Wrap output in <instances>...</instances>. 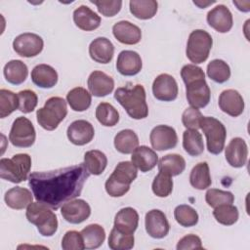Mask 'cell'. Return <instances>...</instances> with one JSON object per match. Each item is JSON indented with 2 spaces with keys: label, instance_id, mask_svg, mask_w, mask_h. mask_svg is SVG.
<instances>
[{
  "label": "cell",
  "instance_id": "cell-1",
  "mask_svg": "<svg viewBox=\"0 0 250 250\" xmlns=\"http://www.w3.org/2000/svg\"><path fill=\"white\" fill-rule=\"evenodd\" d=\"M89 175L81 163L48 172H33L28 177V185L38 202L56 210L80 195Z\"/></svg>",
  "mask_w": 250,
  "mask_h": 250
},
{
  "label": "cell",
  "instance_id": "cell-2",
  "mask_svg": "<svg viewBox=\"0 0 250 250\" xmlns=\"http://www.w3.org/2000/svg\"><path fill=\"white\" fill-rule=\"evenodd\" d=\"M114 99L133 119H144L148 115L146 90L143 85L128 83L114 92Z\"/></svg>",
  "mask_w": 250,
  "mask_h": 250
},
{
  "label": "cell",
  "instance_id": "cell-3",
  "mask_svg": "<svg viewBox=\"0 0 250 250\" xmlns=\"http://www.w3.org/2000/svg\"><path fill=\"white\" fill-rule=\"evenodd\" d=\"M137 167L132 162H119L105 182L104 188L106 192L112 197L125 195L129 191L130 185L137 178Z\"/></svg>",
  "mask_w": 250,
  "mask_h": 250
},
{
  "label": "cell",
  "instance_id": "cell-4",
  "mask_svg": "<svg viewBox=\"0 0 250 250\" xmlns=\"http://www.w3.org/2000/svg\"><path fill=\"white\" fill-rule=\"evenodd\" d=\"M26 219L35 225L39 233L43 236H52L58 229V219L56 214L44 203L32 202L27 206Z\"/></svg>",
  "mask_w": 250,
  "mask_h": 250
},
{
  "label": "cell",
  "instance_id": "cell-5",
  "mask_svg": "<svg viewBox=\"0 0 250 250\" xmlns=\"http://www.w3.org/2000/svg\"><path fill=\"white\" fill-rule=\"evenodd\" d=\"M67 114L66 102L61 97L48 99L43 107L36 112L38 124L47 131L55 130Z\"/></svg>",
  "mask_w": 250,
  "mask_h": 250
},
{
  "label": "cell",
  "instance_id": "cell-6",
  "mask_svg": "<svg viewBox=\"0 0 250 250\" xmlns=\"http://www.w3.org/2000/svg\"><path fill=\"white\" fill-rule=\"evenodd\" d=\"M30 169L31 157L26 153L15 154L12 158L0 160V177L14 184L25 181Z\"/></svg>",
  "mask_w": 250,
  "mask_h": 250
},
{
  "label": "cell",
  "instance_id": "cell-7",
  "mask_svg": "<svg viewBox=\"0 0 250 250\" xmlns=\"http://www.w3.org/2000/svg\"><path fill=\"white\" fill-rule=\"evenodd\" d=\"M212 45L213 39L207 31L195 29L188 36L186 55L191 62L202 63L208 59Z\"/></svg>",
  "mask_w": 250,
  "mask_h": 250
},
{
  "label": "cell",
  "instance_id": "cell-8",
  "mask_svg": "<svg viewBox=\"0 0 250 250\" xmlns=\"http://www.w3.org/2000/svg\"><path fill=\"white\" fill-rule=\"evenodd\" d=\"M200 128L206 137L208 151L212 154L221 153L225 147L227 138V130L224 124L212 116H203Z\"/></svg>",
  "mask_w": 250,
  "mask_h": 250
},
{
  "label": "cell",
  "instance_id": "cell-9",
  "mask_svg": "<svg viewBox=\"0 0 250 250\" xmlns=\"http://www.w3.org/2000/svg\"><path fill=\"white\" fill-rule=\"evenodd\" d=\"M36 138V132L29 119L20 116L15 119L9 134V141L17 147L31 146Z\"/></svg>",
  "mask_w": 250,
  "mask_h": 250
},
{
  "label": "cell",
  "instance_id": "cell-10",
  "mask_svg": "<svg viewBox=\"0 0 250 250\" xmlns=\"http://www.w3.org/2000/svg\"><path fill=\"white\" fill-rule=\"evenodd\" d=\"M43 47V39L38 34L31 32L21 33L13 41L14 51L23 58H32L39 55Z\"/></svg>",
  "mask_w": 250,
  "mask_h": 250
},
{
  "label": "cell",
  "instance_id": "cell-11",
  "mask_svg": "<svg viewBox=\"0 0 250 250\" xmlns=\"http://www.w3.org/2000/svg\"><path fill=\"white\" fill-rule=\"evenodd\" d=\"M151 146L156 150H167L174 148L178 143V136L175 129L168 125L154 127L149 135Z\"/></svg>",
  "mask_w": 250,
  "mask_h": 250
},
{
  "label": "cell",
  "instance_id": "cell-12",
  "mask_svg": "<svg viewBox=\"0 0 250 250\" xmlns=\"http://www.w3.org/2000/svg\"><path fill=\"white\" fill-rule=\"evenodd\" d=\"M178 84L175 78L167 73L159 74L152 83L153 96L163 102H172L178 97Z\"/></svg>",
  "mask_w": 250,
  "mask_h": 250
},
{
  "label": "cell",
  "instance_id": "cell-13",
  "mask_svg": "<svg viewBox=\"0 0 250 250\" xmlns=\"http://www.w3.org/2000/svg\"><path fill=\"white\" fill-rule=\"evenodd\" d=\"M61 214L70 224H80L91 215L90 205L83 199H72L62 205Z\"/></svg>",
  "mask_w": 250,
  "mask_h": 250
},
{
  "label": "cell",
  "instance_id": "cell-14",
  "mask_svg": "<svg viewBox=\"0 0 250 250\" xmlns=\"http://www.w3.org/2000/svg\"><path fill=\"white\" fill-rule=\"evenodd\" d=\"M186 96L190 106L202 108L209 104L211 91L205 79H199L186 85Z\"/></svg>",
  "mask_w": 250,
  "mask_h": 250
},
{
  "label": "cell",
  "instance_id": "cell-15",
  "mask_svg": "<svg viewBox=\"0 0 250 250\" xmlns=\"http://www.w3.org/2000/svg\"><path fill=\"white\" fill-rule=\"evenodd\" d=\"M145 225L147 234L157 239L165 237L170 229L166 215L158 209H152L146 214Z\"/></svg>",
  "mask_w": 250,
  "mask_h": 250
},
{
  "label": "cell",
  "instance_id": "cell-16",
  "mask_svg": "<svg viewBox=\"0 0 250 250\" xmlns=\"http://www.w3.org/2000/svg\"><path fill=\"white\" fill-rule=\"evenodd\" d=\"M206 19L208 24L220 33L229 32L233 24L232 15L229 9L223 4L217 5L210 10Z\"/></svg>",
  "mask_w": 250,
  "mask_h": 250
},
{
  "label": "cell",
  "instance_id": "cell-17",
  "mask_svg": "<svg viewBox=\"0 0 250 250\" xmlns=\"http://www.w3.org/2000/svg\"><path fill=\"white\" fill-rule=\"evenodd\" d=\"M66 135L70 143L75 146H84L89 144L95 135L93 125L87 120H75L68 127Z\"/></svg>",
  "mask_w": 250,
  "mask_h": 250
},
{
  "label": "cell",
  "instance_id": "cell-18",
  "mask_svg": "<svg viewBox=\"0 0 250 250\" xmlns=\"http://www.w3.org/2000/svg\"><path fill=\"white\" fill-rule=\"evenodd\" d=\"M225 156L228 163L234 167H243L248 158V147L242 138H233L225 149Z\"/></svg>",
  "mask_w": 250,
  "mask_h": 250
},
{
  "label": "cell",
  "instance_id": "cell-19",
  "mask_svg": "<svg viewBox=\"0 0 250 250\" xmlns=\"http://www.w3.org/2000/svg\"><path fill=\"white\" fill-rule=\"evenodd\" d=\"M219 106L225 113L232 117H237L244 110V101L236 90L228 89L220 94Z\"/></svg>",
  "mask_w": 250,
  "mask_h": 250
},
{
  "label": "cell",
  "instance_id": "cell-20",
  "mask_svg": "<svg viewBox=\"0 0 250 250\" xmlns=\"http://www.w3.org/2000/svg\"><path fill=\"white\" fill-rule=\"evenodd\" d=\"M143 66L141 56L131 50H124L119 53L116 61V69L124 76L138 74Z\"/></svg>",
  "mask_w": 250,
  "mask_h": 250
},
{
  "label": "cell",
  "instance_id": "cell-21",
  "mask_svg": "<svg viewBox=\"0 0 250 250\" xmlns=\"http://www.w3.org/2000/svg\"><path fill=\"white\" fill-rule=\"evenodd\" d=\"M112 33L116 40L122 44L135 45L142 39V31L139 26L128 21H120L112 26Z\"/></svg>",
  "mask_w": 250,
  "mask_h": 250
},
{
  "label": "cell",
  "instance_id": "cell-22",
  "mask_svg": "<svg viewBox=\"0 0 250 250\" xmlns=\"http://www.w3.org/2000/svg\"><path fill=\"white\" fill-rule=\"evenodd\" d=\"M88 88L90 93L95 97H104L110 94L114 88L113 79L106 73L94 70L88 77Z\"/></svg>",
  "mask_w": 250,
  "mask_h": 250
},
{
  "label": "cell",
  "instance_id": "cell-23",
  "mask_svg": "<svg viewBox=\"0 0 250 250\" xmlns=\"http://www.w3.org/2000/svg\"><path fill=\"white\" fill-rule=\"evenodd\" d=\"M114 54V46L111 41L105 37L94 39L89 46V55L93 61L99 63H108Z\"/></svg>",
  "mask_w": 250,
  "mask_h": 250
},
{
  "label": "cell",
  "instance_id": "cell-24",
  "mask_svg": "<svg viewBox=\"0 0 250 250\" xmlns=\"http://www.w3.org/2000/svg\"><path fill=\"white\" fill-rule=\"evenodd\" d=\"M131 160L141 172H148L158 163V155L148 146H141L132 152Z\"/></svg>",
  "mask_w": 250,
  "mask_h": 250
},
{
  "label": "cell",
  "instance_id": "cell-25",
  "mask_svg": "<svg viewBox=\"0 0 250 250\" xmlns=\"http://www.w3.org/2000/svg\"><path fill=\"white\" fill-rule=\"evenodd\" d=\"M73 21L78 28L85 31L95 30L101 24V17L85 5H81L74 10Z\"/></svg>",
  "mask_w": 250,
  "mask_h": 250
},
{
  "label": "cell",
  "instance_id": "cell-26",
  "mask_svg": "<svg viewBox=\"0 0 250 250\" xmlns=\"http://www.w3.org/2000/svg\"><path fill=\"white\" fill-rule=\"evenodd\" d=\"M31 80L40 88L50 89L57 84L58 73L51 65L41 63L33 67L31 71Z\"/></svg>",
  "mask_w": 250,
  "mask_h": 250
},
{
  "label": "cell",
  "instance_id": "cell-27",
  "mask_svg": "<svg viewBox=\"0 0 250 250\" xmlns=\"http://www.w3.org/2000/svg\"><path fill=\"white\" fill-rule=\"evenodd\" d=\"M139 225V214L132 207L120 209L114 218V228L118 230L133 234Z\"/></svg>",
  "mask_w": 250,
  "mask_h": 250
},
{
  "label": "cell",
  "instance_id": "cell-28",
  "mask_svg": "<svg viewBox=\"0 0 250 250\" xmlns=\"http://www.w3.org/2000/svg\"><path fill=\"white\" fill-rule=\"evenodd\" d=\"M8 207L16 210H21L32 203L33 193L25 188L15 187L10 188L4 196Z\"/></svg>",
  "mask_w": 250,
  "mask_h": 250
},
{
  "label": "cell",
  "instance_id": "cell-29",
  "mask_svg": "<svg viewBox=\"0 0 250 250\" xmlns=\"http://www.w3.org/2000/svg\"><path fill=\"white\" fill-rule=\"evenodd\" d=\"M6 80L14 85L23 83L27 77V65L20 60H12L8 62L3 69Z\"/></svg>",
  "mask_w": 250,
  "mask_h": 250
},
{
  "label": "cell",
  "instance_id": "cell-30",
  "mask_svg": "<svg viewBox=\"0 0 250 250\" xmlns=\"http://www.w3.org/2000/svg\"><path fill=\"white\" fill-rule=\"evenodd\" d=\"M158 164V171L165 173L171 177L182 174L186 168V160L180 154L171 153L160 158Z\"/></svg>",
  "mask_w": 250,
  "mask_h": 250
},
{
  "label": "cell",
  "instance_id": "cell-31",
  "mask_svg": "<svg viewBox=\"0 0 250 250\" xmlns=\"http://www.w3.org/2000/svg\"><path fill=\"white\" fill-rule=\"evenodd\" d=\"M86 249L99 248L105 239L104 229L98 224H91L80 231Z\"/></svg>",
  "mask_w": 250,
  "mask_h": 250
},
{
  "label": "cell",
  "instance_id": "cell-32",
  "mask_svg": "<svg viewBox=\"0 0 250 250\" xmlns=\"http://www.w3.org/2000/svg\"><path fill=\"white\" fill-rule=\"evenodd\" d=\"M66 102L74 111H84L90 107L92 97L85 88L75 87L67 93Z\"/></svg>",
  "mask_w": 250,
  "mask_h": 250
},
{
  "label": "cell",
  "instance_id": "cell-33",
  "mask_svg": "<svg viewBox=\"0 0 250 250\" xmlns=\"http://www.w3.org/2000/svg\"><path fill=\"white\" fill-rule=\"evenodd\" d=\"M114 146L123 154L132 153L139 146V138L131 129L122 130L114 137Z\"/></svg>",
  "mask_w": 250,
  "mask_h": 250
},
{
  "label": "cell",
  "instance_id": "cell-34",
  "mask_svg": "<svg viewBox=\"0 0 250 250\" xmlns=\"http://www.w3.org/2000/svg\"><path fill=\"white\" fill-rule=\"evenodd\" d=\"M189 183L194 188L200 190L206 189L211 186L212 180L207 162H199L192 168L189 175Z\"/></svg>",
  "mask_w": 250,
  "mask_h": 250
},
{
  "label": "cell",
  "instance_id": "cell-35",
  "mask_svg": "<svg viewBox=\"0 0 250 250\" xmlns=\"http://www.w3.org/2000/svg\"><path fill=\"white\" fill-rule=\"evenodd\" d=\"M107 165V158L98 149L89 150L84 154V166L91 175H101Z\"/></svg>",
  "mask_w": 250,
  "mask_h": 250
},
{
  "label": "cell",
  "instance_id": "cell-36",
  "mask_svg": "<svg viewBox=\"0 0 250 250\" xmlns=\"http://www.w3.org/2000/svg\"><path fill=\"white\" fill-rule=\"evenodd\" d=\"M131 14L140 20L152 19L158 9V3L154 0H132L129 3Z\"/></svg>",
  "mask_w": 250,
  "mask_h": 250
},
{
  "label": "cell",
  "instance_id": "cell-37",
  "mask_svg": "<svg viewBox=\"0 0 250 250\" xmlns=\"http://www.w3.org/2000/svg\"><path fill=\"white\" fill-rule=\"evenodd\" d=\"M183 147L191 156H198L204 151L201 134L197 130L187 129L183 134Z\"/></svg>",
  "mask_w": 250,
  "mask_h": 250
},
{
  "label": "cell",
  "instance_id": "cell-38",
  "mask_svg": "<svg viewBox=\"0 0 250 250\" xmlns=\"http://www.w3.org/2000/svg\"><path fill=\"white\" fill-rule=\"evenodd\" d=\"M134 234L125 233L112 228L108 236V247L112 250H129L134 247Z\"/></svg>",
  "mask_w": 250,
  "mask_h": 250
},
{
  "label": "cell",
  "instance_id": "cell-39",
  "mask_svg": "<svg viewBox=\"0 0 250 250\" xmlns=\"http://www.w3.org/2000/svg\"><path fill=\"white\" fill-rule=\"evenodd\" d=\"M207 75L217 83H225L230 77L229 65L223 60H213L207 65Z\"/></svg>",
  "mask_w": 250,
  "mask_h": 250
},
{
  "label": "cell",
  "instance_id": "cell-40",
  "mask_svg": "<svg viewBox=\"0 0 250 250\" xmlns=\"http://www.w3.org/2000/svg\"><path fill=\"white\" fill-rule=\"evenodd\" d=\"M96 118L106 127H112L119 121V113L117 109L108 103H101L96 108Z\"/></svg>",
  "mask_w": 250,
  "mask_h": 250
},
{
  "label": "cell",
  "instance_id": "cell-41",
  "mask_svg": "<svg viewBox=\"0 0 250 250\" xmlns=\"http://www.w3.org/2000/svg\"><path fill=\"white\" fill-rule=\"evenodd\" d=\"M213 216L216 221L224 226H231L238 220V210L232 204H222L214 208Z\"/></svg>",
  "mask_w": 250,
  "mask_h": 250
},
{
  "label": "cell",
  "instance_id": "cell-42",
  "mask_svg": "<svg viewBox=\"0 0 250 250\" xmlns=\"http://www.w3.org/2000/svg\"><path fill=\"white\" fill-rule=\"evenodd\" d=\"M174 217L178 224L183 227H193L198 223V214L189 205H178L174 210Z\"/></svg>",
  "mask_w": 250,
  "mask_h": 250
},
{
  "label": "cell",
  "instance_id": "cell-43",
  "mask_svg": "<svg viewBox=\"0 0 250 250\" xmlns=\"http://www.w3.org/2000/svg\"><path fill=\"white\" fill-rule=\"evenodd\" d=\"M19 107V97L6 89L0 90V117L5 118Z\"/></svg>",
  "mask_w": 250,
  "mask_h": 250
},
{
  "label": "cell",
  "instance_id": "cell-44",
  "mask_svg": "<svg viewBox=\"0 0 250 250\" xmlns=\"http://www.w3.org/2000/svg\"><path fill=\"white\" fill-rule=\"evenodd\" d=\"M205 200L209 206L215 208L222 204H232L234 201V195L230 191L210 188L205 193Z\"/></svg>",
  "mask_w": 250,
  "mask_h": 250
},
{
  "label": "cell",
  "instance_id": "cell-45",
  "mask_svg": "<svg viewBox=\"0 0 250 250\" xmlns=\"http://www.w3.org/2000/svg\"><path fill=\"white\" fill-rule=\"evenodd\" d=\"M151 188L156 196L167 197L173 190V180L171 176L159 172L152 182Z\"/></svg>",
  "mask_w": 250,
  "mask_h": 250
},
{
  "label": "cell",
  "instance_id": "cell-46",
  "mask_svg": "<svg viewBox=\"0 0 250 250\" xmlns=\"http://www.w3.org/2000/svg\"><path fill=\"white\" fill-rule=\"evenodd\" d=\"M19 97V109L23 113L32 112L38 103L37 95L32 90H22L18 93Z\"/></svg>",
  "mask_w": 250,
  "mask_h": 250
},
{
  "label": "cell",
  "instance_id": "cell-47",
  "mask_svg": "<svg viewBox=\"0 0 250 250\" xmlns=\"http://www.w3.org/2000/svg\"><path fill=\"white\" fill-rule=\"evenodd\" d=\"M62 248L63 250H83L85 249L83 237L76 230H68L62 237Z\"/></svg>",
  "mask_w": 250,
  "mask_h": 250
},
{
  "label": "cell",
  "instance_id": "cell-48",
  "mask_svg": "<svg viewBox=\"0 0 250 250\" xmlns=\"http://www.w3.org/2000/svg\"><path fill=\"white\" fill-rule=\"evenodd\" d=\"M202 113L198 110V108H194L189 106L185 109L182 114V122L183 125L187 129H193L197 130L200 128V123L202 120Z\"/></svg>",
  "mask_w": 250,
  "mask_h": 250
},
{
  "label": "cell",
  "instance_id": "cell-49",
  "mask_svg": "<svg viewBox=\"0 0 250 250\" xmlns=\"http://www.w3.org/2000/svg\"><path fill=\"white\" fill-rule=\"evenodd\" d=\"M91 3H93L94 5L97 6L98 11L104 17H113L116 14L119 13V11L121 10L122 7V1L120 0H109V1H104V0H100V1H94L91 0Z\"/></svg>",
  "mask_w": 250,
  "mask_h": 250
},
{
  "label": "cell",
  "instance_id": "cell-50",
  "mask_svg": "<svg viewBox=\"0 0 250 250\" xmlns=\"http://www.w3.org/2000/svg\"><path fill=\"white\" fill-rule=\"evenodd\" d=\"M181 76L186 85L195 80L205 79V74L201 67L195 64H186L181 69Z\"/></svg>",
  "mask_w": 250,
  "mask_h": 250
},
{
  "label": "cell",
  "instance_id": "cell-51",
  "mask_svg": "<svg viewBox=\"0 0 250 250\" xmlns=\"http://www.w3.org/2000/svg\"><path fill=\"white\" fill-rule=\"evenodd\" d=\"M202 243L199 236L195 234H188L181 238L177 244V250L202 249Z\"/></svg>",
  "mask_w": 250,
  "mask_h": 250
},
{
  "label": "cell",
  "instance_id": "cell-52",
  "mask_svg": "<svg viewBox=\"0 0 250 250\" xmlns=\"http://www.w3.org/2000/svg\"><path fill=\"white\" fill-rule=\"evenodd\" d=\"M233 4L237 7L238 10H240L242 12H248L250 10V8H249L250 2L249 1H247V2L246 1H243V2H241V1H233Z\"/></svg>",
  "mask_w": 250,
  "mask_h": 250
},
{
  "label": "cell",
  "instance_id": "cell-53",
  "mask_svg": "<svg viewBox=\"0 0 250 250\" xmlns=\"http://www.w3.org/2000/svg\"><path fill=\"white\" fill-rule=\"evenodd\" d=\"M193 3L195 4V5H197L199 8H205L206 6H208V5H211V4H213V3H215V1H211V2H200V1H193Z\"/></svg>",
  "mask_w": 250,
  "mask_h": 250
}]
</instances>
